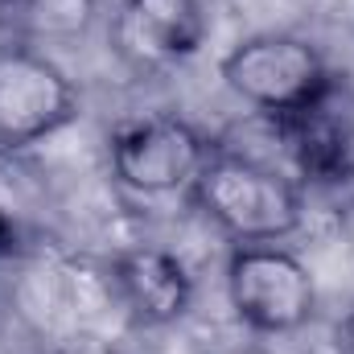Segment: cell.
Listing matches in <instances>:
<instances>
[{"instance_id":"cell-5","label":"cell","mask_w":354,"mask_h":354,"mask_svg":"<svg viewBox=\"0 0 354 354\" xmlns=\"http://www.w3.org/2000/svg\"><path fill=\"white\" fill-rule=\"evenodd\" d=\"M71 120H75V87L66 71L29 46H4L0 50V149L37 145Z\"/></svg>"},{"instance_id":"cell-1","label":"cell","mask_w":354,"mask_h":354,"mask_svg":"<svg viewBox=\"0 0 354 354\" xmlns=\"http://www.w3.org/2000/svg\"><path fill=\"white\" fill-rule=\"evenodd\" d=\"M189 189L206 218L218 223L235 243H280L301 227L305 214L297 181L243 153L210 149Z\"/></svg>"},{"instance_id":"cell-3","label":"cell","mask_w":354,"mask_h":354,"mask_svg":"<svg viewBox=\"0 0 354 354\" xmlns=\"http://www.w3.org/2000/svg\"><path fill=\"white\" fill-rule=\"evenodd\" d=\"M223 83L264 115H288L334 83L322 50L292 33H256L223 58Z\"/></svg>"},{"instance_id":"cell-9","label":"cell","mask_w":354,"mask_h":354,"mask_svg":"<svg viewBox=\"0 0 354 354\" xmlns=\"http://www.w3.org/2000/svg\"><path fill=\"white\" fill-rule=\"evenodd\" d=\"M25 8L37 12L46 29H75L91 17V0H25Z\"/></svg>"},{"instance_id":"cell-10","label":"cell","mask_w":354,"mask_h":354,"mask_svg":"<svg viewBox=\"0 0 354 354\" xmlns=\"http://www.w3.org/2000/svg\"><path fill=\"white\" fill-rule=\"evenodd\" d=\"M54 354H120V351L111 342H103V338H75V342L58 346Z\"/></svg>"},{"instance_id":"cell-7","label":"cell","mask_w":354,"mask_h":354,"mask_svg":"<svg viewBox=\"0 0 354 354\" xmlns=\"http://www.w3.org/2000/svg\"><path fill=\"white\" fill-rule=\"evenodd\" d=\"M334 99H338V79L313 103L288 115H272L276 136L288 149L297 174L317 185H334L354 174V111H342Z\"/></svg>"},{"instance_id":"cell-6","label":"cell","mask_w":354,"mask_h":354,"mask_svg":"<svg viewBox=\"0 0 354 354\" xmlns=\"http://www.w3.org/2000/svg\"><path fill=\"white\" fill-rule=\"evenodd\" d=\"M111 41L136 71L185 62L206 41L202 0H120Z\"/></svg>"},{"instance_id":"cell-8","label":"cell","mask_w":354,"mask_h":354,"mask_svg":"<svg viewBox=\"0 0 354 354\" xmlns=\"http://www.w3.org/2000/svg\"><path fill=\"white\" fill-rule=\"evenodd\" d=\"M111 292L132 322L157 330L189 313L194 280L174 252L140 243V248H124L111 260Z\"/></svg>"},{"instance_id":"cell-12","label":"cell","mask_w":354,"mask_h":354,"mask_svg":"<svg viewBox=\"0 0 354 354\" xmlns=\"http://www.w3.org/2000/svg\"><path fill=\"white\" fill-rule=\"evenodd\" d=\"M338 223H342V235H346V243H351V252H354V198L346 202V206H342Z\"/></svg>"},{"instance_id":"cell-4","label":"cell","mask_w":354,"mask_h":354,"mask_svg":"<svg viewBox=\"0 0 354 354\" xmlns=\"http://www.w3.org/2000/svg\"><path fill=\"white\" fill-rule=\"evenodd\" d=\"M210 157L206 136L181 115H145L111 136V174L145 198L189 189Z\"/></svg>"},{"instance_id":"cell-2","label":"cell","mask_w":354,"mask_h":354,"mask_svg":"<svg viewBox=\"0 0 354 354\" xmlns=\"http://www.w3.org/2000/svg\"><path fill=\"white\" fill-rule=\"evenodd\" d=\"M227 301L256 334H297L317 313V284L292 252L239 243L227 256Z\"/></svg>"},{"instance_id":"cell-11","label":"cell","mask_w":354,"mask_h":354,"mask_svg":"<svg viewBox=\"0 0 354 354\" xmlns=\"http://www.w3.org/2000/svg\"><path fill=\"white\" fill-rule=\"evenodd\" d=\"M12 248H17V227H12V218L0 210V260H4Z\"/></svg>"},{"instance_id":"cell-13","label":"cell","mask_w":354,"mask_h":354,"mask_svg":"<svg viewBox=\"0 0 354 354\" xmlns=\"http://www.w3.org/2000/svg\"><path fill=\"white\" fill-rule=\"evenodd\" d=\"M342 346L354 354V309L346 313V322H342Z\"/></svg>"}]
</instances>
